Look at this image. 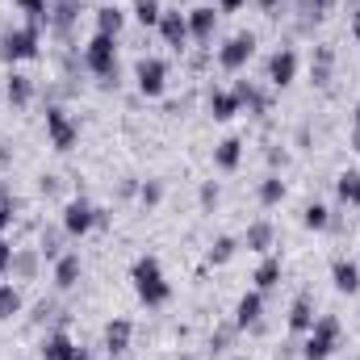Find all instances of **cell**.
<instances>
[{
  "label": "cell",
  "instance_id": "cell-1",
  "mask_svg": "<svg viewBox=\"0 0 360 360\" xmlns=\"http://www.w3.org/2000/svg\"><path fill=\"white\" fill-rule=\"evenodd\" d=\"M134 289H139V297L147 302V306H160V302H168V281L160 276V264L147 256V260H139L134 264Z\"/></svg>",
  "mask_w": 360,
  "mask_h": 360
},
{
  "label": "cell",
  "instance_id": "cell-2",
  "mask_svg": "<svg viewBox=\"0 0 360 360\" xmlns=\"http://www.w3.org/2000/svg\"><path fill=\"white\" fill-rule=\"evenodd\" d=\"M335 335H340V323L335 319H319L310 340H306V360H327L335 348Z\"/></svg>",
  "mask_w": 360,
  "mask_h": 360
},
{
  "label": "cell",
  "instance_id": "cell-3",
  "mask_svg": "<svg viewBox=\"0 0 360 360\" xmlns=\"http://www.w3.org/2000/svg\"><path fill=\"white\" fill-rule=\"evenodd\" d=\"M89 68L96 72V76H109L113 68H117V55H113V38H105V34H96L89 42Z\"/></svg>",
  "mask_w": 360,
  "mask_h": 360
},
{
  "label": "cell",
  "instance_id": "cell-4",
  "mask_svg": "<svg viewBox=\"0 0 360 360\" xmlns=\"http://www.w3.org/2000/svg\"><path fill=\"white\" fill-rule=\"evenodd\" d=\"M252 46H256V38H252V34L231 38V42L222 46V55H218V59H222V68H226V72H239V68L252 59Z\"/></svg>",
  "mask_w": 360,
  "mask_h": 360
},
{
  "label": "cell",
  "instance_id": "cell-5",
  "mask_svg": "<svg viewBox=\"0 0 360 360\" xmlns=\"http://www.w3.org/2000/svg\"><path fill=\"white\" fill-rule=\"evenodd\" d=\"M164 76H168V68L160 59H143L139 63V89L147 92V96H160L164 92Z\"/></svg>",
  "mask_w": 360,
  "mask_h": 360
},
{
  "label": "cell",
  "instance_id": "cell-6",
  "mask_svg": "<svg viewBox=\"0 0 360 360\" xmlns=\"http://www.w3.org/2000/svg\"><path fill=\"white\" fill-rule=\"evenodd\" d=\"M46 130H51V139H55L59 151H68L76 143V126L63 117V109H46Z\"/></svg>",
  "mask_w": 360,
  "mask_h": 360
},
{
  "label": "cell",
  "instance_id": "cell-7",
  "mask_svg": "<svg viewBox=\"0 0 360 360\" xmlns=\"http://www.w3.org/2000/svg\"><path fill=\"white\" fill-rule=\"evenodd\" d=\"M4 51H8L13 59H30V55H38V30L30 25V30H17V34H8Z\"/></svg>",
  "mask_w": 360,
  "mask_h": 360
},
{
  "label": "cell",
  "instance_id": "cell-8",
  "mask_svg": "<svg viewBox=\"0 0 360 360\" xmlns=\"http://www.w3.org/2000/svg\"><path fill=\"white\" fill-rule=\"evenodd\" d=\"M92 222H96V210L84 205V201H72V205H68V214H63V226H68L72 235H84Z\"/></svg>",
  "mask_w": 360,
  "mask_h": 360
},
{
  "label": "cell",
  "instance_id": "cell-9",
  "mask_svg": "<svg viewBox=\"0 0 360 360\" xmlns=\"http://www.w3.org/2000/svg\"><path fill=\"white\" fill-rule=\"evenodd\" d=\"M42 356H46V360H89L76 344H72V340H68V335H51V340L42 344Z\"/></svg>",
  "mask_w": 360,
  "mask_h": 360
},
{
  "label": "cell",
  "instance_id": "cell-10",
  "mask_svg": "<svg viewBox=\"0 0 360 360\" xmlns=\"http://www.w3.org/2000/svg\"><path fill=\"white\" fill-rule=\"evenodd\" d=\"M160 34H164L172 46H180V42L188 38V17H180V13H164V17H160Z\"/></svg>",
  "mask_w": 360,
  "mask_h": 360
},
{
  "label": "cell",
  "instance_id": "cell-11",
  "mask_svg": "<svg viewBox=\"0 0 360 360\" xmlns=\"http://www.w3.org/2000/svg\"><path fill=\"white\" fill-rule=\"evenodd\" d=\"M214 25H218V13H214V8H193V13H188V34L210 38V34H214Z\"/></svg>",
  "mask_w": 360,
  "mask_h": 360
},
{
  "label": "cell",
  "instance_id": "cell-12",
  "mask_svg": "<svg viewBox=\"0 0 360 360\" xmlns=\"http://www.w3.org/2000/svg\"><path fill=\"white\" fill-rule=\"evenodd\" d=\"M293 72H297V55H293V51L272 55V84H289V80H293Z\"/></svg>",
  "mask_w": 360,
  "mask_h": 360
},
{
  "label": "cell",
  "instance_id": "cell-13",
  "mask_svg": "<svg viewBox=\"0 0 360 360\" xmlns=\"http://www.w3.org/2000/svg\"><path fill=\"white\" fill-rule=\"evenodd\" d=\"M239 155H243V143H239V139H226V143L214 151V164L231 172V168H239Z\"/></svg>",
  "mask_w": 360,
  "mask_h": 360
},
{
  "label": "cell",
  "instance_id": "cell-14",
  "mask_svg": "<svg viewBox=\"0 0 360 360\" xmlns=\"http://www.w3.org/2000/svg\"><path fill=\"white\" fill-rule=\"evenodd\" d=\"M105 344H109V352H126V344H130V323H126V319L109 323V327H105Z\"/></svg>",
  "mask_w": 360,
  "mask_h": 360
},
{
  "label": "cell",
  "instance_id": "cell-15",
  "mask_svg": "<svg viewBox=\"0 0 360 360\" xmlns=\"http://www.w3.org/2000/svg\"><path fill=\"white\" fill-rule=\"evenodd\" d=\"M335 289L356 293V289H360V269H356V264H348V260H340V264H335Z\"/></svg>",
  "mask_w": 360,
  "mask_h": 360
},
{
  "label": "cell",
  "instance_id": "cell-16",
  "mask_svg": "<svg viewBox=\"0 0 360 360\" xmlns=\"http://www.w3.org/2000/svg\"><path fill=\"white\" fill-rule=\"evenodd\" d=\"M122 21H126V17H122V8H101V13H96V34L113 38V34L122 30Z\"/></svg>",
  "mask_w": 360,
  "mask_h": 360
},
{
  "label": "cell",
  "instance_id": "cell-17",
  "mask_svg": "<svg viewBox=\"0 0 360 360\" xmlns=\"http://www.w3.org/2000/svg\"><path fill=\"white\" fill-rule=\"evenodd\" d=\"M55 281H59L63 289H72V285L80 281V256H63V260H59V272H55Z\"/></svg>",
  "mask_w": 360,
  "mask_h": 360
},
{
  "label": "cell",
  "instance_id": "cell-18",
  "mask_svg": "<svg viewBox=\"0 0 360 360\" xmlns=\"http://www.w3.org/2000/svg\"><path fill=\"white\" fill-rule=\"evenodd\" d=\"M210 109H214V117H235V109H239V96H231V92H214L210 96Z\"/></svg>",
  "mask_w": 360,
  "mask_h": 360
},
{
  "label": "cell",
  "instance_id": "cell-19",
  "mask_svg": "<svg viewBox=\"0 0 360 360\" xmlns=\"http://www.w3.org/2000/svg\"><path fill=\"white\" fill-rule=\"evenodd\" d=\"M289 327H293V331H306V327H314V314H310V302H306V297H297V302H293Z\"/></svg>",
  "mask_w": 360,
  "mask_h": 360
},
{
  "label": "cell",
  "instance_id": "cell-20",
  "mask_svg": "<svg viewBox=\"0 0 360 360\" xmlns=\"http://www.w3.org/2000/svg\"><path fill=\"white\" fill-rule=\"evenodd\" d=\"M260 306H264V302H260V293H248V297L239 302V327L256 323V319H260Z\"/></svg>",
  "mask_w": 360,
  "mask_h": 360
},
{
  "label": "cell",
  "instance_id": "cell-21",
  "mask_svg": "<svg viewBox=\"0 0 360 360\" xmlns=\"http://www.w3.org/2000/svg\"><path fill=\"white\" fill-rule=\"evenodd\" d=\"M134 17L143 21V25H160V0H134Z\"/></svg>",
  "mask_w": 360,
  "mask_h": 360
},
{
  "label": "cell",
  "instance_id": "cell-22",
  "mask_svg": "<svg viewBox=\"0 0 360 360\" xmlns=\"http://www.w3.org/2000/svg\"><path fill=\"white\" fill-rule=\"evenodd\" d=\"M21 310V297H17V289L13 285H0V319H13Z\"/></svg>",
  "mask_w": 360,
  "mask_h": 360
},
{
  "label": "cell",
  "instance_id": "cell-23",
  "mask_svg": "<svg viewBox=\"0 0 360 360\" xmlns=\"http://www.w3.org/2000/svg\"><path fill=\"white\" fill-rule=\"evenodd\" d=\"M340 197H344L348 205H360V172H348V176H340Z\"/></svg>",
  "mask_w": 360,
  "mask_h": 360
},
{
  "label": "cell",
  "instance_id": "cell-24",
  "mask_svg": "<svg viewBox=\"0 0 360 360\" xmlns=\"http://www.w3.org/2000/svg\"><path fill=\"white\" fill-rule=\"evenodd\" d=\"M269 239H272L269 222H260V226H252V231H248V248H252V252H269Z\"/></svg>",
  "mask_w": 360,
  "mask_h": 360
},
{
  "label": "cell",
  "instance_id": "cell-25",
  "mask_svg": "<svg viewBox=\"0 0 360 360\" xmlns=\"http://www.w3.org/2000/svg\"><path fill=\"white\" fill-rule=\"evenodd\" d=\"M276 281H281V260H264L260 272H256V285H260V289H272Z\"/></svg>",
  "mask_w": 360,
  "mask_h": 360
},
{
  "label": "cell",
  "instance_id": "cell-26",
  "mask_svg": "<svg viewBox=\"0 0 360 360\" xmlns=\"http://www.w3.org/2000/svg\"><path fill=\"white\" fill-rule=\"evenodd\" d=\"M281 197H285V184H281L276 176H269L264 184H260V201H264V205H276Z\"/></svg>",
  "mask_w": 360,
  "mask_h": 360
},
{
  "label": "cell",
  "instance_id": "cell-27",
  "mask_svg": "<svg viewBox=\"0 0 360 360\" xmlns=\"http://www.w3.org/2000/svg\"><path fill=\"white\" fill-rule=\"evenodd\" d=\"M8 101H13V105H25V101H30V80H25V76H13V80H8Z\"/></svg>",
  "mask_w": 360,
  "mask_h": 360
},
{
  "label": "cell",
  "instance_id": "cell-28",
  "mask_svg": "<svg viewBox=\"0 0 360 360\" xmlns=\"http://www.w3.org/2000/svg\"><path fill=\"white\" fill-rule=\"evenodd\" d=\"M302 222H306V226H310V231H323V226H327V222H331V218H327V210H323V205H310V210H306V218H302Z\"/></svg>",
  "mask_w": 360,
  "mask_h": 360
},
{
  "label": "cell",
  "instance_id": "cell-29",
  "mask_svg": "<svg viewBox=\"0 0 360 360\" xmlns=\"http://www.w3.org/2000/svg\"><path fill=\"white\" fill-rule=\"evenodd\" d=\"M231 252H235V239H218V243L210 248V260L222 264V260H231Z\"/></svg>",
  "mask_w": 360,
  "mask_h": 360
},
{
  "label": "cell",
  "instance_id": "cell-30",
  "mask_svg": "<svg viewBox=\"0 0 360 360\" xmlns=\"http://www.w3.org/2000/svg\"><path fill=\"white\" fill-rule=\"evenodd\" d=\"M13 4H21V8L34 13V17H42V8H46V0H13Z\"/></svg>",
  "mask_w": 360,
  "mask_h": 360
},
{
  "label": "cell",
  "instance_id": "cell-31",
  "mask_svg": "<svg viewBox=\"0 0 360 360\" xmlns=\"http://www.w3.org/2000/svg\"><path fill=\"white\" fill-rule=\"evenodd\" d=\"M8 264H13V248H8V243L0 239V272L8 269Z\"/></svg>",
  "mask_w": 360,
  "mask_h": 360
},
{
  "label": "cell",
  "instance_id": "cell-32",
  "mask_svg": "<svg viewBox=\"0 0 360 360\" xmlns=\"http://www.w3.org/2000/svg\"><path fill=\"white\" fill-rule=\"evenodd\" d=\"M143 201L155 205V201H160V184H147V188H143Z\"/></svg>",
  "mask_w": 360,
  "mask_h": 360
},
{
  "label": "cell",
  "instance_id": "cell-33",
  "mask_svg": "<svg viewBox=\"0 0 360 360\" xmlns=\"http://www.w3.org/2000/svg\"><path fill=\"white\" fill-rule=\"evenodd\" d=\"M8 222H13V210H8V201H0V231H4Z\"/></svg>",
  "mask_w": 360,
  "mask_h": 360
},
{
  "label": "cell",
  "instance_id": "cell-34",
  "mask_svg": "<svg viewBox=\"0 0 360 360\" xmlns=\"http://www.w3.org/2000/svg\"><path fill=\"white\" fill-rule=\"evenodd\" d=\"M201 201H205V205H210V201H218V188H214V184H205V188H201Z\"/></svg>",
  "mask_w": 360,
  "mask_h": 360
},
{
  "label": "cell",
  "instance_id": "cell-35",
  "mask_svg": "<svg viewBox=\"0 0 360 360\" xmlns=\"http://www.w3.org/2000/svg\"><path fill=\"white\" fill-rule=\"evenodd\" d=\"M306 4H310V8H314V13H323V8H331V4H335V0H306Z\"/></svg>",
  "mask_w": 360,
  "mask_h": 360
},
{
  "label": "cell",
  "instance_id": "cell-36",
  "mask_svg": "<svg viewBox=\"0 0 360 360\" xmlns=\"http://www.w3.org/2000/svg\"><path fill=\"white\" fill-rule=\"evenodd\" d=\"M239 4H243V0H222V8H226V13H231V8H239Z\"/></svg>",
  "mask_w": 360,
  "mask_h": 360
},
{
  "label": "cell",
  "instance_id": "cell-37",
  "mask_svg": "<svg viewBox=\"0 0 360 360\" xmlns=\"http://www.w3.org/2000/svg\"><path fill=\"white\" fill-rule=\"evenodd\" d=\"M352 34H356V38H360V13H356V21H352Z\"/></svg>",
  "mask_w": 360,
  "mask_h": 360
},
{
  "label": "cell",
  "instance_id": "cell-38",
  "mask_svg": "<svg viewBox=\"0 0 360 360\" xmlns=\"http://www.w3.org/2000/svg\"><path fill=\"white\" fill-rule=\"evenodd\" d=\"M356 122H360V113H356Z\"/></svg>",
  "mask_w": 360,
  "mask_h": 360
}]
</instances>
